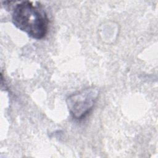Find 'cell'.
Segmentation results:
<instances>
[{
    "instance_id": "7a4b0ae2",
    "label": "cell",
    "mask_w": 158,
    "mask_h": 158,
    "mask_svg": "<svg viewBox=\"0 0 158 158\" xmlns=\"http://www.w3.org/2000/svg\"><path fill=\"white\" fill-rule=\"evenodd\" d=\"M99 89L94 86L85 88L69 96L66 102L73 118L80 120L92 110L99 96Z\"/></svg>"
},
{
    "instance_id": "6da1fadb",
    "label": "cell",
    "mask_w": 158,
    "mask_h": 158,
    "mask_svg": "<svg viewBox=\"0 0 158 158\" xmlns=\"http://www.w3.org/2000/svg\"><path fill=\"white\" fill-rule=\"evenodd\" d=\"M12 22L20 30L35 40H41L47 34L49 19L43 6L38 2L25 1L13 9Z\"/></svg>"
}]
</instances>
